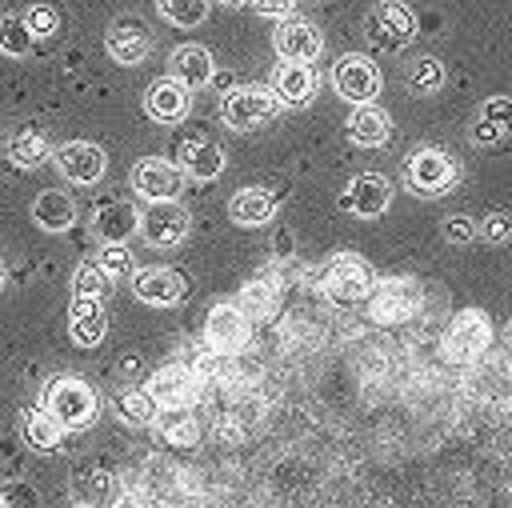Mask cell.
<instances>
[{
  "label": "cell",
  "instance_id": "22",
  "mask_svg": "<svg viewBox=\"0 0 512 508\" xmlns=\"http://www.w3.org/2000/svg\"><path fill=\"white\" fill-rule=\"evenodd\" d=\"M176 160H180L184 176H192V180H216L224 172V148L208 144V140H180Z\"/></svg>",
  "mask_w": 512,
  "mask_h": 508
},
{
  "label": "cell",
  "instance_id": "4",
  "mask_svg": "<svg viewBox=\"0 0 512 508\" xmlns=\"http://www.w3.org/2000/svg\"><path fill=\"white\" fill-rule=\"evenodd\" d=\"M280 112V96L272 88H260V84H244V88H228L224 100H220V116L228 128L236 132H252L260 124H268L272 116Z\"/></svg>",
  "mask_w": 512,
  "mask_h": 508
},
{
  "label": "cell",
  "instance_id": "11",
  "mask_svg": "<svg viewBox=\"0 0 512 508\" xmlns=\"http://www.w3.org/2000/svg\"><path fill=\"white\" fill-rule=\"evenodd\" d=\"M488 344H492V324L480 308H464L452 316V324L444 332V352L452 360H476Z\"/></svg>",
  "mask_w": 512,
  "mask_h": 508
},
{
  "label": "cell",
  "instance_id": "40",
  "mask_svg": "<svg viewBox=\"0 0 512 508\" xmlns=\"http://www.w3.org/2000/svg\"><path fill=\"white\" fill-rule=\"evenodd\" d=\"M476 232H480V224L472 216H464V212L444 220V240H452V244H468V240H476Z\"/></svg>",
  "mask_w": 512,
  "mask_h": 508
},
{
  "label": "cell",
  "instance_id": "23",
  "mask_svg": "<svg viewBox=\"0 0 512 508\" xmlns=\"http://www.w3.org/2000/svg\"><path fill=\"white\" fill-rule=\"evenodd\" d=\"M172 76L184 84V88H204L212 76H216V64H212V52L204 44H180L172 56Z\"/></svg>",
  "mask_w": 512,
  "mask_h": 508
},
{
  "label": "cell",
  "instance_id": "35",
  "mask_svg": "<svg viewBox=\"0 0 512 508\" xmlns=\"http://www.w3.org/2000/svg\"><path fill=\"white\" fill-rule=\"evenodd\" d=\"M404 80H408V88L416 96H432V92L444 88V64L436 56H420L416 64H408V76Z\"/></svg>",
  "mask_w": 512,
  "mask_h": 508
},
{
  "label": "cell",
  "instance_id": "18",
  "mask_svg": "<svg viewBox=\"0 0 512 508\" xmlns=\"http://www.w3.org/2000/svg\"><path fill=\"white\" fill-rule=\"evenodd\" d=\"M104 48H108V56L116 64H140L148 56V48H152V36H148V28L140 20H116L108 28V36H104Z\"/></svg>",
  "mask_w": 512,
  "mask_h": 508
},
{
  "label": "cell",
  "instance_id": "30",
  "mask_svg": "<svg viewBox=\"0 0 512 508\" xmlns=\"http://www.w3.org/2000/svg\"><path fill=\"white\" fill-rule=\"evenodd\" d=\"M8 160L16 168H40L48 160V136L40 128H20L8 136Z\"/></svg>",
  "mask_w": 512,
  "mask_h": 508
},
{
  "label": "cell",
  "instance_id": "6",
  "mask_svg": "<svg viewBox=\"0 0 512 508\" xmlns=\"http://www.w3.org/2000/svg\"><path fill=\"white\" fill-rule=\"evenodd\" d=\"M420 304H424V288L412 276L376 280V292L368 296V312L376 324H404L420 312Z\"/></svg>",
  "mask_w": 512,
  "mask_h": 508
},
{
  "label": "cell",
  "instance_id": "12",
  "mask_svg": "<svg viewBox=\"0 0 512 508\" xmlns=\"http://www.w3.org/2000/svg\"><path fill=\"white\" fill-rule=\"evenodd\" d=\"M392 204V180L380 172H360L348 180V188L340 192V208H348L360 220H376L384 216Z\"/></svg>",
  "mask_w": 512,
  "mask_h": 508
},
{
  "label": "cell",
  "instance_id": "48",
  "mask_svg": "<svg viewBox=\"0 0 512 508\" xmlns=\"http://www.w3.org/2000/svg\"><path fill=\"white\" fill-rule=\"evenodd\" d=\"M84 508H88V504H84Z\"/></svg>",
  "mask_w": 512,
  "mask_h": 508
},
{
  "label": "cell",
  "instance_id": "37",
  "mask_svg": "<svg viewBox=\"0 0 512 508\" xmlns=\"http://www.w3.org/2000/svg\"><path fill=\"white\" fill-rule=\"evenodd\" d=\"M96 260H100V268H104L112 280H132V276H136V268H132V252H128L124 244H104Z\"/></svg>",
  "mask_w": 512,
  "mask_h": 508
},
{
  "label": "cell",
  "instance_id": "21",
  "mask_svg": "<svg viewBox=\"0 0 512 508\" xmlns=\"http://www.w3.org/2000/svg\"><path fill=\"white\" fill-rule=\"evenodd\" d=\"M272 92L280 96V104H308L316 96V72L304 60H284L272 76Z\"/></svg>",
  "mask_w": 512,
  "mask_h": 508
},
{
  "label": "cell",
  "instance_id": "38",
  "mask_svg": "<svg viewBox=\"0 0 512 508\" xmlns=\"http://www.w3.org/2000/svg\"><path fill=\"white\" fill-rule=\"evenodd\" d=\"M24 16H28V28H32L36 36H56V32H60V12H56L52 4H32Z\"/></svg>",
  "mask_w": 512,
  "mask_h": 508
},
{
  "label": "cell",
  "instance_id": "43",
  "mask_svg": "<svg viewBox=\"0 0 512 508\" xmlns=\"http://www.w3.org/2000/svg\"><path fill=\"white\" fill-rule=\"evenodd\" d=\"M500 136H504V132H500V128H496L492 120H484V116H480V120L472 124V140H476V144H496Z\"/></svg>",
  "mask_w": 512,
  "mask_h": 508
},
{
  "label": "cell",
  "instance_id": "13",
  "mask_svg": "<svg viewBox=\"0 0 512 508\" xmlns=\"http://www.w3.org/2000/svg\"><path fill=\"white\" fill-rule=\"evenodd\" d=\"M52 164H56V172H60L64 180L84 184V188L96 184V180L104 176V168H108L104 148H100V144H88V140H68L64 148H56Z\"/></svg>",
  "mask_w": 512,
  "mask_h": 508
},
{
  "label": "cell",
  "instance_id": "24",
  "mask_svg": "<svg viewBox=\"0 0 512 508\" xmlns=\"http://www.w3.org/2000/svg\"><path fill=\"white\" fill-rule=\"evenodd\" d=\"M348 136H352L356 144H364V148H380V144H388V136H392V120H388V112L376 108V104H356L352 116H348Z\"/></svg>",
  "mask_w": 512,
  "mask_h": 508
},
{
  "label": "cell",
  "instance_id": "32",
  "mask_svg": "<svg viewBox=\"0 0 512 508\" xmlns=\"http://www.w3.org/2000/svg\"><path fill=\"white\" fill-rule=\"evenodd\" d=\"M32 44H36V32L28 28V16L4 12V16H0V52H4V56H28Z\"/></svg>",
  "mask_w": 512,
  "mask_h": 508
},
{
  "label": "cell",
  "instance_id": "15",
  "mask_svg": "<svg viewBox=\"0 0 512 508\" xmlns=\"http://www.w3.org/2000/svg\"><path fill=\"white\" fill-rule=\"evenodd\" d=\"M188 212L176 204V200H152L140 216V228H144V240L156 244V248H168V244H180L188 236Z\"/></svg>",
  "mask_w": 512,
  "mask_h": 508
},
{
  "label": "cell",
  "instance_id": "2",
  "mask_svg": "<svg viewBox=\"0 0 512 508\" xmlns=\"http://www.w3.org/2000/svg\"><path fill=\"white\" fill-rule=\"evenodd\" d=\"M320 288H324V300H332L336 308L368 304V296L376 292V272L356 252H340L336 260H328V268L320 276Z\"/></svg>",
  "mask_w": 512,
  "mask_h": 508
},
{
  "label": "cell",
  "instance_id": "42",
  "mask_svg": "<svg viewBox=\"0 0 512 508\" xmlns=\"http://www.w3.org/2000/svg\"><path fill=\"white\" fill-rule=\"evenodd\" d=\"M252 8H256L260 16H292L296 0H252Z\"/></svg>",
  "mask_w": 512,
  "mask_h": 508
},
{
  "label": "cell",
  "instance_id": "36",
  "mask_svg": "<svg viewBox=\"0 0 512 508\" xmlns=\"http://www.w3.org/2000/svg\"><path fill=\"white\" fill-rule=\"evenodd\" d=\"M156 8L176 28H196L208 20V0H156Z\"/></svg>",
  "mask_w": 512,
  "mask_h": 508
},
{
  "label": "cell",
  "instance_id": "14",
  "mask_svg": "<svg viewBox=\"0 0 512 508\" xmlns=\"http://www.w3.org/2000/svg\"><path fill=\"white\" fill-rule=\"evenodd\" d=\"M272 48L280 60H304L312 64L320 52H324V36L312 20H300V16H284V24L272 32Z\"/></svg>",
  "mask_w": 512,
  "mask_h": 508
},
{
  "label": "cell",
  "instance_id": "5",
  "mask_svg": "<svg viewBox=\"0 0 512 508\" xmlns=\"http://www.w3.org/2000/svg\"><path fill=\"white\" fill-rule=\"evenodd\" d=\"M456 180H460V168H456L452 152H444V148H416L408 156L404 184L416 196H444L448 188H456Z\"/></svg>",
  "mask_w": 512,
  "mask_h": 508
},
{
  "label": "cell",
  "instance_id": "41",
  "mask_svg": "<svg viewBox=\"0 0 512 508\" xmlns=\"http://www.w3.org/2000/svg\"><path fill=\"white\" fill-rule=\"evenodd\" d=\"M480 232H484V240L504 244V240H512V216H508V212H492V216H484Z\"/></svg>",
  "mask_w": 512,
  "mask_h": 508
},
{
  "label": "cell",
  "instance_id": "10",
  "mask_svg": "<svg viewBox=\"0 0 512 508\" xmlns=\"http://www.w3.org/2000/svg\"><path fill=\"white\" fill-rule=\"evenodd\" d=\"M132 192L140 200H176L184 192V168L160 160V156H144L132 164Z\"/></svg>",
  "mask_w": 512,
  "mask_h": 508
},
{
  "label": "cell",
  "instance_id": "25",
  "mask_svg": "<svg viewBox=\"0 0 512 508\" xmlns=\"http://www.w3.org/2000/svg\"><path fill=\"white\" fill-rule=\"evenodd\" d=\"M228 216H232V224H244V228L268 224L276 216V196L268 188H240L228 200Z\"/></svg>",
  "mask_w": 512,
  "mask_h": 508
},
{
  "label": "cell",
  "instance_id": "34",
  "mask_svg": "<svg viewBox=\"0 0 512 508\" xmlns=\"http://www.w3.org/2000/svg\"><path fill=\"white\" fill-rule=\"evenodd\" d=\"M112 276L100 268V260H84L76 272H72V296H88V300H100L112 292Z\"/></svg>",
  "mask_w": 512,
  "mask_h": 508
},
{
  "label": "cell",
  "instance_id": "7",
  "mask_svg": "<svg viewBox=\"0 0 512 508\" xmlns=\"http://www.w3.org/2000/svg\"><path fill=\"white\" fill-rule=\"evenodd\" d=\"M204 340L216 356H236L252 340V316L240 304H216L204 320Z\"/></svg>",
  "mask_w": 512,
  "mask_h": 508
},
{
  "label": "cell",
  "instance_id": "44",
  "mask_svg": "<svg viewBox=\"0 0 512 508\" xmlns=\"http://www.w3.org/2000/svg\"><path fill=\"white\" fill-rule=\"evenodd\" d=\"M276 248L288 256V252H292V236H288V232H280V236H276Z\"/></svg>",
  "mask_w": 512,
  "mask_h": 508
},
{
  "label": "cell",
  "instance_id": "33",
  "mask_svg": "<svg viewBox=\"0 0 512 508\" xmlns=\"http://www.w3.org/2000/svg\"><path fill=\"white\" fill-rule=\"evenodd\" d=\"M156 432H160V440H164L168 448H196V440H200V424H196V416H188L184 408L172 412V416H160V420H156Z\"/></svg>",
  "mask_w": 512,
  "mask_h": 508
},
{
  "label": "cell",
  "instance_id": "29",
  "mask_svg": "<svg viewBox=\"0 0 512 508\" xmlns=\"http://www.w3.org/2000/svg\"><path fill=\"white\" fill-rule=\"evenodd\" d=\"M76 496L88 504V508H112L120 500V480L104 468H92L84 476H76Z\"/></svg>",
  "mask_w": 512,
  "mask_h": 508
},
{
  "label": "cell",
  "instance_id": "1",
  "mask_svg": "<svg viewBox=\"0 0 512 508\" xmlns=\"http://www.w3.org/2000/svg\"><path fill=\"white\" fill-rule=\"evenodd\" d=\"M40 404L60 420L64 432L88 428V424L96 420V412H100V400H96L92 384L80 380V376H52V380L40 388Z\"/></svg>",
  "mask_w": 512,
  "mask_h": 508
},
{
  "label": "cell",
  "instance_id": "17",
  "mask_svg": "<svg viewBox=\"0 0 512 508\" xmlns=\"http://www.w3.org/2000/svg\"><path fill=\"white\" fill-rule=\"evenodd\" d=\"M144 108H148L152 120L176 124V120H184L188 108H192V88H184L176 76H164V80H156V84L144 92Z\"/></svg>",
  "mask_w": 512,
  "mask_h": 508
},
{
  "label": "cell",
  "instance_id": "45",
  "mask_svg": "<svg viewBox=\"0 0 512 508\" xmlns=\"http://www.w3.org/2000/svg\"><path fill=\"white\" fill-rule=\"evenodd\" d=\"M0 508H8V496H4V488H0Z\"/></svg>",
  "mask_w": 512,
  "mask_h": 508
},
{
  "label": "cell",
  "instance_id": "20",
  "mask_svg": "<svg viewBox=\"0 0 512 508\" xmlns=\"http://www.w3.org/2000/svg\"><path fill=\"white\" fill-rule=\"evenodd\" d=\"M140 228V212L128 204V200H104L92 216V232L104 240V244H124L132 232Z\"/></svg>",
  "mask_w": 512,
  "mask_h": 508
},
{
  "label": "cell",
  "instance_id": "9",
  "mask_svg": "<svg viewBox=\"0 0 512 508\" xmlns=\"http://www.w3.org/2000/svg\"><path fill=\"white\" fill-rule=\"evenodd\" d=\"M148 396L168 408V412H180V408H192L200 400V376L188 368V364H164L148 376Z\"/></svg>",
  "mask_w": 512,
  "mask_h": 508
},
{
  "label": "cell",
  "instance_id": "8",
  "mask_svg": "<svg viewBox=\"0 0 512 508\" xmlns=\"http://www.w3.org/2000/svg\"><path fill=\"white\" fill-rule=\"evenodd\" d=\"M332 88L348 100V104H372L380 96V68L360 56V52H348L332 64Z\"/></svg>",
  "mask_w": 512,
  "mask_h": 508
},
{
  "label": "cell",
  "instance_id": "27",
  "mask_svg": "<svg viewBox=\"0 0 512 508\" xmlns=\"http://www.w3.org/2000/svg\"><path fill=\"white\" fill-rule=\"evenodd\" d=\"M20 436H24V444H28V448H36V452H52V448H60L64 428H60V420H56L44 404H32V408H24Z\"/></svg>",
  "mask_w": 512,
  "mask_h": 508
},
{
  "label": "cell",
  "instance_id": "46",
  "mask_svg": "<svg viewBox=\"0 0 512 508\" xmlns=\"http://www.w3.org/2000/svg\"><path fill=\"white\" fill-rule=\"evenodd\" d=\"M0 288H4V268H0Z\"/></svg>",
  "mask_w": 512,
  "mask_h": 508
},
{
  "label": "cell",
  "instance_id": "19",
  "mask_svg": "<svg viewBox=\"0 0 512 508\" xmlns=\"http://www.w3.org/2000/svg\"><path fill=\"white\" fill-rule=\"evenodd\" d=\"M108 332V316L100 308V300H88V296H72L68 304V336L80 344V348H96Z\"/></svg>",
  "mask_w": 512,
  "mask_h": 508
},
{
  "label": "cell",
  "instance_id": "39",
  "mask_svg": "<svg viewBox=\"0 0 512 508\" xmlns=\"http://www.w3.org/2000/svg\"><path fill=\"white\" fill-rule=\"evenodd\" d=\"M484 120H492L500 132H512V96H488L480 108Z\"/></svg>",
  "mask_w": 512,
  "mask_h": 508
},
{
  "label": "cell",
  "instance_id": "28",
  "mask_svg": "<svg viewBox=\"0 0 512 508\" xmlns=\"http://www.w3.org/2000/svg\"><path fill=\"white\" fill-rule=\"evenodd\" d=\"M32 220L44 228V232H68L76 224V204L56 192V188H44L36 200H32Z\"/></svg>",
  "mask_w": 512,
  "mask_h": 508
},
{
  "label": "cell",
  "instance_id": "31",
  "mask_svg": "<svg viewBox=\"0 0 512 508\" xmlns=\"http://www.w3.org/2000/svg\"><path fill=\"white\" fill-rule=\"evenodd\" d=\"M240 308H244L252 320L272 316V312L280 308V280H268V276L248 280V284L240 288Z\"/></svg>",
  "mask_w": 512,
  "mask_h": 508
},
{
  "label": "cell",
  "instance_id": "47",
  "mask_svg": "<svg viewBox=\"0 0 512 508\" xmlns=\"http://www.w3.org/2000/svg\"><path fill=\"white\" fill-rule=\"evenodd\" d=\"M224 4H244V0H224Z\"/></svg>",
  "mask_w": 512,
  "mask_h": 508
},
{
  "label": "cell",
  "instance_id": "3",
  "mask_svg": "<svg viewBox=\"0 0 512 508\" xmlns=\"http://www.w3.org/2000/svg\"><path fill=\"white\" fill-rule=\"evenodd\" d=\"M364 36L380 52H400L416 40V16L404 0H376L364 16Z\"/></svg>",
  "mask_w": 512,
  "mask_h": 508
},
{
  "label": "cell",
  "instance_id": "26",
  "mask_svg": "<svg viewBox=\"0 0 512 508\" xmlns=\"http://www.w3.org/2000/svg\"><path fill=\"white\" fill-rule=\"evenodd\" d=\"M112 408H116V416H120L124 424H132V428H148V424L160 420V404L148 396V388H132V384L116 388V392H112Z\"/></svg>",
  "mask_w": 512,
  "mask_h": 508
},
{
  "label": "cell",
  "instance_id": "16",
  "mask_svg": "<svg viewBox=\"0 0 512 508\" xmlns=\"http://www.w3.org/2000/svg\"><path fill=\"white\" fill-rule=\"evenodd\" d=\"M132 292L144 300V304H156V308H172L188 296V276L176 272V268H144L132 276Z\"/></svg>",
  "mask_w": 512,
  "mask_h": 508
}]
</instances>
